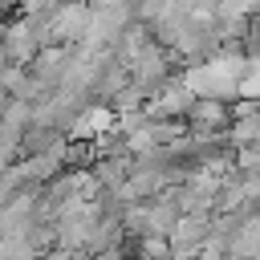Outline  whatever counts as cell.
Listing matches in <instances>:
<instances>
[{"label": "cell", "mask_w": 260, "mask_h": 260, "mask_svg": "<svg viewBox=\"0 0 260 260\" xmlns=\"http://www.w3.org/2000/svg\"><path fill=\"white\" fill-rule=\"evenodd\" d=\"M191 122H195V130H219L223 122H228V106L223 102H215V98H195V106H191V114H187Z\"/></svg>", "instance_id": "6da1fadb"}]
</instances>
